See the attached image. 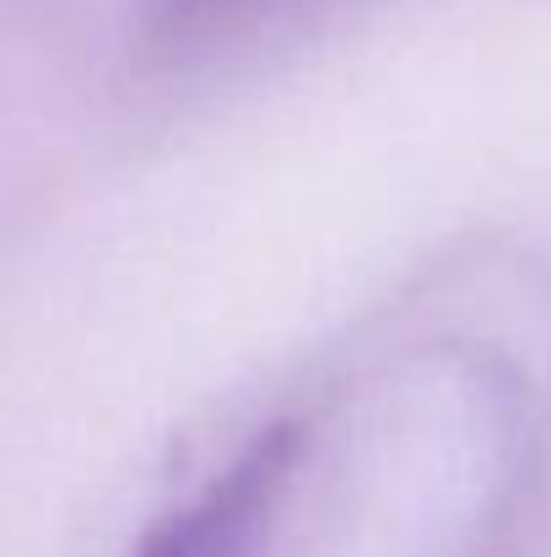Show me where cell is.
<instances>
[{
	"label": "cell",
	"instance_id": "cell-1",
	"mask_svg": "<svg viewBox=\"0 0 551 557\" xmlns=\"http://www.w3.org/2000/svg\"><path fill=\"white\" fill-rule=\"evenodd\" d=\"M249 0H163V27L189 33V27H211L227 11H243Z\"/></svg>",
	"mask_w": 551,
	"mask_h": 557
}]
</instances>
